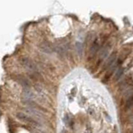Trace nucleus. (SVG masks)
<instances>
[{
	"instance_id": "nucleus-1",
	"label": "nucleus",
	"mask_w": 133,
	"mask_h": 133,
	"mask_svg": "<svg viewBox=\"0 0 133 133\" xmlns=\"http://www.w3.org/2000/svg\"><path fill=\"white\" fill-rule=\"evenodd\" d=\"M24 111L27 113V115H29L30 116L35 118V119L42 120L44 118V115L39 111H38L37 109H34V108H31V107H26V108H24Z\"/></svg>"
},
{
	"instance_id": "nucleus-8",
	"label": "nucleus",
	"mask_w": 133,
	"mask_h": 133,
	"mask_svg": "<svg viewBox=\"0 0 133 133\" xmlns=\"http://www.w3.org/2000/svg\"><path fill=\"white\" fill-rule=\"evenodd\" d=\"M40 50H42L43 52L46 54H50L52 52V49L50 48V46H49V44H47L46 42H44L40 44Z\"/></svg>"
},
{
	"instance_id": "nucleus-9",
	"label": "nucleus",
	"mask_w": 133,
	"mask_h": 133,
	"mask_svg": "<svg viewBox=\"0 0 133 133\" xmlns=\"http://www.w3.org/2000/svg\"><path fill=\"white\" fill-rule=\"evenodd\" d=\"M123 72H124V69L123 68H119L117 70V71H116V73L115 74V80H118L121 77V75H123Z\"/></svg>"
},
{
	"instance_id": "nucleus-14",
	"label": "nucleus",
	"mask_w": 133,
	"mask_h": 133,
	"mask_svg": "<svg viewBox=\"0 0 133 133\" xmlns=\"http://www.w3.org/2000/svg\"><path fill=\"white\" fill-rule=\"evenodd\" d=\"M61 133H65V130H63V131H62V132Z\"/></svg>"
},
{
	"instance_id": "nucleus-3",
	"label": "nucleus",
	"mask_w": 133,
	"mask_h": 133,
	"mask_svg": "<svg viewBox=\"0 0 133 133\" xmlns=\"http://www.w3.org/2000/svg\"><path fill=\"white\" fill-rule=\"evenodd\" d=\"M22 97L24 102L29 105L30 103H32L33 99L34 98V94L33 93V91H31L30 89H24Z\"/></svg>"
},
{
	"instance_id": "nucleus-5",
	"label": "nucleus",
	"mask_w": 133,
	"mask_h": 133,
	"mask_svg": "<svg viewBox=\"0 0 133 133\" xmlns=\"http://www.w3.org/2000/svg\"><path fill=\"white\" fill-rule=\"evenodd\" d=\"M116 54L114 53L112 54V55H111V56L108 58V60H106V62L105 63L104 65V67H103L102 69V71H104V70H106L107 68H109L111 65H112V64L114 63V61L116 60Z\"/></svg>"
},
{
	"instance_id": "nucleus-12",
	"label": "nucleus",
	"mask_w": 133,
	"mask_h": 133,
	"mask_svg": "<svg viewBox=\"0 0 133 133\" xmlns=\"http://www.w3.org/2000/svg\"><path fill=\"white\" fill-rule=\"evenodd\" d=\"M64 122H65V125H70V116H68V115H65V117H64Z\"/></svg>"
},
{
	"instance_id": "nucleus-11",
	"label": "nucleus",
	"mask_w": 133,
	"mask_h": 133,
	"mask_svg": "<svg viewBox=\"0 0 133 133\" xmlns=\"http://www.w3.org/2000/svg\"><path fill=\"white\" fill-rule=\"evenodd\" d=\"M75 45H76V46H75V48H76V50H77V51H78L79 55L82 54V44H80V43L77 42Z\"/></svg>"
},
{
	"instance_id": "nucleus-13",
	"label": "nucleus",
	"mask_w": 133,
	"mask_h": 133,
	"mask_svg": "<svg viewBox=\"0 0 133 133\" xmlns=\"http://www.w3.org/2000/svg\"><path fill=\"white\" fill-rule=\"evenodd\" d=\"M105 115H106V118H107V119H108L107 121H109L110 122H111V116H110L109 115H107V114H106V113H105Z\"/></svg>"
},
{
	"instance_id": "nucleus-2",
	"label": "nucleus",
	"mask_w": 133,
	"mask_h": 133,
	"mask_svg": "<svg viewBox=\"0 0 133 133\" xmlns=\"http://www.w3.org/2000/svg\"><path fill=\"white\" fill-rule=\"evenodd\" d=\"M16 116H17L18 119L24 121V122L29 123V124H31V125H33V126H38V125H39L35 120H34L33 118H31L30 116H29L28 115L24 114V113H23V112L17 113Z\"/></svg>"
},
{
	"instance_id": "nucleus-4",
	"label": "nucleus",
	"mask_w": 133,
	"mask_h": 133,
	"mask_svg": "<svg viewBox=\"0 0 133 133\" xmlns=\"http://www.w3.org/2000/svg\"><path fill=\"white\" fill-rule=\"evenodd\" d=\"M21 64L24 65V67L26 70H29V71L34 72L36 70V66L34 64V62L31 61L29 59H22L21 60Z\"/></svg>"
},
{
	"instance_id": "nucleus-10",
	"label": "nucleus",
	"mask_w": 133,
	"mask_h": 133,
	"mask_svg": "<svg viewBox=\"0 0 133 133\" xmlns=\"http://www.w3.org/2000/svg\"><path fill=\"white\" fill-rule=\"evenodd\" d=\"M132 102H133L132 96H131L127 99V101H126V109H130V108H131V106H132Z\"/></svg>"
},
{
	"instance_id": "nucleus-6",
	"label": "nucleus",
	"mask_w": 133,
	"mask_h": 133,
	"mask_svg": "<svg viewBox=\"0 0 133 133\" xmlns=\"http://www.w3.org/2000/svg\"><path fill=\"white\" fill-rule=\"evenodd\" d=\"M98 50H99V44H98V40L96 39L94 42V44H92V46H91V53H90V58L89 59L94 58L96 56V54L97 53Z\"/></svg>"
},
{
	"instance_id": "nucleus-7",
	"label": "nucleus",
	"mask_w": 133,
	"mask_h": 133,
	"mask_svg": "<svg viewBox=\"0 0 133 133\" xmlns=\"http://www.w3.org/2000/svg\"><path fill=\"white\" fill-rule=\"evenodd\" d=\"M18 80L21 85L24 86V89H30V83L29 81L24 76H19L18 77Z\"/></svg>"
}]
</instances>
